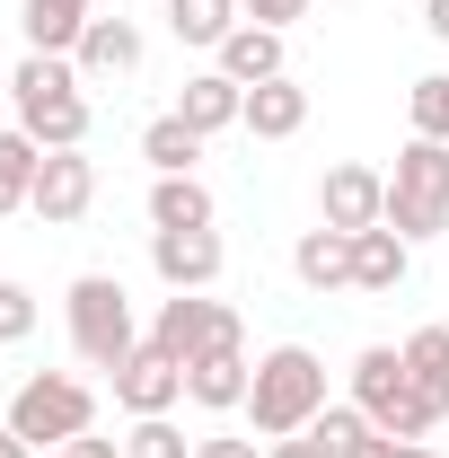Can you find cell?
I'll list each match as a JSON object with an SVG mask.
<instances>
[{"label":"cell","instance_id":"obj_29","mask_svg":"<svg viewBox=\"0 0 449 458\" xmlns=\"http://www.w3.org/2000/svg\"><path fill=\"white\" fill-rule=\"evenodd\" d=\"M238 9H247L256 27H282V36H291V27H300V18H309L318 0H238Z\"/></svg>","mask_w":449,"mask_h":458},{"label":"cell","instance_id":"obj_5","mask_svg":"<svg viewBox=\"0 0 449 458\" xmlns=\"http://www.w3.org/2000/svg\"><path fill=\"white\" fill-rule=\"evenodd\" d=\"M388 229L405 247H423V238H449V141H405L388 168Z\"/></svg>","mask_w":449,"mask_h":458},{"label":"cell","instance_id":"obj_37","mask_svg":"<svg viewBox=\"0 0 449 458\" xmlns=\"http://www.w3.org/2000/svg\"><path fill=\"white\" fill-rule=\"evenodd\" d=\"M0 98H9V71H0Z\"/></svg>","mask_w":449,"mask_h":458},{"label":"cell","instance_id":"obj_33","mask_svg":"<svg viewBox=\"0 0 449 458\" xmlns=\"http://www.w3.org/2000/svg\"><path fill=\"white\" fill-rule=\"evenodd\" d=\"M343 458H396V441H388V432H361V441H352Z\"/></svg>","mask_w":449,"mask_h":458},{"label":"cell","instance_id":"obj_21","mask_svg":"<svg viewBox=\"0 0 449 458\" xmlns=\"http://www.w3.org/2000/svg\"><path fill=\"white\" fill-rule=\"evenodd\" d=\"M36 168H45V141L27 123H0V221L36 203Z\"/></svg>","mask_w":449,"mask_h":458},{"label":"cell","instance_id":"obj_30","mask_svg":"<svg viewBox=\"0 0 449 458\" xmlns=\"http://www.w3.org/2000/svg\"><path fill=\"white\" fill-rule=\"evenodd\" d=\"M194 458H265L256 432H212V441H194Z\"/></svg>","mask_w":449,"mask_h":458},{"label":"cell","instance_id":"obj_14","mask_svg":"<svg viewBox=\"0 0 449 458\" xmlns=\"http://www.w3.org/2000/svg\"><path fill=\"white\" fill-rule=\"evenodd\" d=\"M291 274H300V283L318 291V300H326V291H352V229H300V247H291Z\"/></svg>","mask_w":449,"mask_h":458},{"label":"cell","instance_id":"obj_26","mask_svg":"<svg viewBox=\"0 0 449 458\" xmlns=\"http://www.w3.org/2000/svg\"><path fill=\"white\" fill-rule=\"evenodd\" d=\"M405 114H414L423 141H449V71H423V80L405 89Z\"/></svg>","mask_w":449,"mask_h":458},{"label":"cell","instance_id":"obj_16","mask_svg":"<svg viewBox=\"0 0 449 458\" xmlns=\"http://www.w3.org/2000/svg\"><path fill=\"white\" fill-rule=\"evenodd\" d=\"M176 114H185V123H194V132L212 141V132H229V123L247 114V89H238L221 62H212V71H194V80L176 89Z\"/></svg>","mask_w":449,"mask_h":458},{"label":"cell","instance_id":"obj_35","mask_svg":"<svg viewBox=\"0 0 449 458\" xmlns=\"http://www.w3.org/2000/svg\"><path fill=\"white\" fill-rule=\"evenodd\" d=\"M0 458H36V450H27V441H18V432H9V423H0Z\"/></svg>","mask_w":449,"mask_h":458},{"label":"cell","instance_id":"obj_20","mask_svg":"<svg viewBox=\"0 0 449 458\" xmlns=\"http://www.w3.org/2000/svg\"><path fill=\"white\" fill-rule=\"evenodd\" d=\"M221 203L203 176H150V229H212Z\"/></svg>","mask_w":449,"mask_h":458},{"label":"cell","instance_id":"obj_28","mask_svg":"<svg viewBox=\"0 0 449 458\" xmlns=\"http://www.w3.org/2000/svg\"><path fill=\"white\" fill-rule=\"evenodd\" d=\"M27 335H36V291L0 274V344H27Z\"/></svg>","mask_w":449,"mask_h":458},{"label":"cell","instance_id":"obj_17","mask_svg":"<svg viewBox=\"0 0 449 458\" xmlns=\"http://www.w3.org/2000/svg\"><path fill=\"white\" fill-rule=\"evenodd\" d=\"M212 62H221L238 89H256V80H282V71H291V54H282V27H256V18H238V27H229V45H221Z\"/></svg>","mask_w":449,"mask_h":458},{"label":"cell","instance_id":"obj_4","mask_svg":"<svg viewBox=\"0 0 449 458\" xmlns=\"http://www.w3.org/2000/svg\"><path fill=\"white\" fill-rule=\"evenodd\" d=\"M352 405L388 432V441H432V405L414 388V370H405V344H361L352 352Z\"/></svg>","mask_w":449,"mask_h":458},{"label":"cell","instance_id":"obj_24","mask_svg":"<svg viewBox=\"0 0 449 458\" xmlns=\"http://www.w3.org/2000/svg\"><path fill=\"white\" fill-rule=\"evenodd\" d=\"M405 370H414L423 405L449 423V327H414V335H405Z\"/></svg>","mask_w":449,"mask_h":458},{"label":"cell","instance_id":"obj_22","mask_svg":"<svg viewBox=\"0 0 449 458\" xmlns=\"http://www.w3.org/2000/svg\"><path fill=\"white\" fill-rule=\"evenodd\" d=\"M141 159H150V176H194V159H203V132L185 123V114H150L141 123Z\"/></svg>","mask_w":449,"mask_h":458},{"label":"cell","instance_id":"obj_8","mask_svg":"<svg viewBox=\"0 0 449 458\" xmlns=\"http://www.w3.org/2000/svg\"><path fill=\"white\" fill-rule=\"evenodd\" d=\"M106 379H114V405H123V414H176V405H185V361H168L150 335L132 344Z\"/></svg>","mask_w":449,"mask_h":458},{"label":"cell","instance_id":"obj_15","mask_svg":"<svg viewBox=\"0 0 449 458\" xmlns=\"http://www.w3.org/2000/svg\"><path fill=\"white\" fill-rule=\"evenodd\" d=\"M405 274H414V247H405V238H396L388 221L352 238V291H370V300H388V291H405Z\"/></svg>","mask_w":449,"mask_h":458},{"label":"cell","instance_id":"obj_27","mask_svg":"<svg viewBox=\"0 0 449 458\" xmlns=\"http://www.w3.org/2000/svg\"><path fill=\"white\" fill-rule=\"evenodd\" d=\"M309 432H318V441H326V450H352V441H361V432H379V423H370V414H361V405L343 397V405H326V414H318V423H309Z\"/></svg>","mask_w":449,"mask_h":458},{"label":"cell","instance_id":"obj_12","mask_svg":"<svg viewBox=\"0 0 449 458\" xmlns=\"http://www.w3.org/2000/svg\"><path fill=\"white\" fill-rule=\"evenodd\" d=\"M247 388H256L247 344H212L185 361V405H203V414H247Z\"/></svg>","mask_w":449,"mask_h":458},{"label":"cell","instance_id":"obj_3","mask_svg":"<svg viewBox=\"0 0 449 458\" xmlns=\"http://www.w3.org/2000/svg\"><path fill=\"white\" fill-rule=\"evenodd\" d=\"M27 450H62V441H80V432H97V388L80 379V370H27L18 388H9V414H0Z\"/></svg>","mask_w":449,"mask_h":458},{"label":"cell","instance_id":"obj_10","mask_svg":"<svg viewBox=\"0 0 449 458\" xmlns=\"http://www.w3.org/2000/svg\"><path fill=\"white\" fill-rule=\"evenodd\" d=\"M221 265H229L221 229H150V274L168 291H212Z\"/></svg>","mask_w":449,"mask_h":458},{"label":"cell","instance_id":"obj_25","mask_svg":"<svg viewBox=\"0 0 449 458\" xmlns=\"http://www.w3.org/2000/svg\"><path fill=\"white\" fill-rule=\"evenodd\" d=\"M123 458H194V441L176 432V414H132V432H123Z\"/></svg>","mask_w":449,"mask_h":458},{"label":"cell","instance_id":"obj_32","mask_svg":"<svg viewBox=\"0 0 449 458\" xmlns=\"http://www.w3.org/2000/svg\"><path fill=\"white\" fill-rule=\"evenodd\" d=\"M54 458H123V441H97V432H80V441H62Z\"/></svg>","mask_w":449,"mask_h":458},{"label":"cell","instance_id":"obj_31","mask_svg":"<svg viewBox=\"0 0 449 458\" xmlns=\"http://www.w3.org/2000/svg\"><path fill=\"white\" fill-rule=\"evenodd\" d=\"M265 458H335L318 432H291V441H265Z\"/></svg>","mask_w":449,"mask_h":458},{"label":"cell","instance_id":"obj_1","mask_svg":"<svg viewBox=\"0 0 449 458\" xmlns=\"http://www.w3.org/2000/svg\"><path fill=\"white\" fill-rule=\"evenodd\" d=\"M326 361L309 352V344H274V352H256V388H247V423H256V441H291V432H309L318 414H326Z\"/></svg>","mask_w":449,"mask_h":458},{"label":"cell","instance_id":"obj_7","mask_svg":"<svg viewBox=\"0 0 449 458\" xmlns=\"http://www.w3.org/2000/svg\"><path fill=\"white\" fill-rule=\"evenodd\" d=\"M150 344H159L168 361H194V352H212V344H247V327H238V309H229V300L168 291V300H159V318H150Z\"/></svg>","mask_w":449,"mask_h":458},{"label":"cell","instance_id":"obj_34","mask_svg":"<svg viewBox=\"0 0 449 458\" xmlns=\"http://www.w3.org/2000/svg\"><path fill=\"white\" fill-rule=\"evenodd\" d=\"M423 27H432V45H449V0H423Z\"/></svg>","mask_w":449,"mask_h":458},{"label":"cell","instance_id":"obj_19","mask_svg":"<svg viewBox=\"0 0 449 458\" xmlns=\"http://www.w3.org/2000/svg\"><path fill=\"white\" fill-rule=\"evenodd\" d=\"M89 0H18V27H27V54H80L89 36Z\"/></svg>","mask_w":449,"mask_h":458},{"label":"cell","instance_id":"obj_13","mask_svg":"<svg viewBox=\"0 0 449 458\" xmlns=\"http://www.w3.org/2000/svg\"><path fill=\"white\" fill-rule=\"evenodd\" d=\"M141 54H150V45H141L132 18H89V36H80V54H71V62H80V80L97 89V80H132Z\"/></svg>","mask_w":449,"mask_h":458},{"label":"cell","instance_id":"obj_9","mask_svg":"<svg viewBox=\"0 0 449 458\" xmlns=\"http://www.w3.org/2000/svg\"><path fill=\"white\" fill-rule=\"evenodd\" d=\"M318 221H326V229H352V238L379 229V221H388V176L361 168V159H335V168L318 176Z\"/></svg>","mask_w":449,"mask_h":458},{"label":"cell","instance_id":"obj_11","mask_svg":"<svg viewBox=\"0 0 449 458\" xmlns=\"http://www.w3.org/2000/svg\"><path fill=\"white\" fill-rule=\"evenodd\" d=\"M89 203H97V159H80V150H45V168H36V221L45 229H71L89 221Z\"/></svg>","mask_w":449,"mask_h":458},{"label":"cell","instance_id":"obj_18","mask_svg":"<svg viewBox=\"0 0 449 458\" xmlns=\"http://www.w3.org/2000/svg\"><path fill=\"white\" fill-rule=\"evenodd\" d=\"M238 123H247L256 141H291V132L309 123V89H300L291 71H282V80H256V89H247V114H238Z\"/></svg>","mask_w":449,"mask_h":458},{"label":"cell","instance_id":"obj_23","mask_svg":"<svg viewBox=\"0 0 449 458\" xmlns=\"http://www.w3.org/2000/svg\"><path fill=\"white\" fill-rule=\"evenodd\" d=\"M238 18H247L238 0H168V36H176V45H194V54H221Z\"/></svg>","mask_w":449,"mask_h":458},{"label":"cell","instance_id":"obj_2","mask_svg":"<svg viewBox=\"0 0 449 458\" xmlns=\"http://www.w3.org/2000/svg\"><path fill=\"white\" fill-rule=\"evenodd\" d=\"M9 106H18V123H27L45 150H80V141H89V114H97L71 54H27L9 71Z\"/></svg>","mask_w":449,"mask_h":458},{"label":"cell","instance_id":"obj_36","mask_svg":"<svg viewBox=\"0 0 449 458\" xmlns=\"http://www.w3.org/2000/svg\"><path fill=\"white\" fill-rule=\"evenodd\" d=\"M396 458H432V441H396Z\"/></svg>","mask_w":449,"mask_h":458},{"label":"cell","instance_id":"obj_6","mask_svg":"<svg viewBox=\"0 0 449 458\" xmlns=\"http://www.w3.org/2000/svg\"><path fill=\"white\" fill-rule=\"evenodd\" d=\"M62 327H71V352L89 361V370H114L141 327H132V291L114 283V274H80V283L62 291Z\"/></svg>","mask_w":449,"mask_h":458}]
</instances>
